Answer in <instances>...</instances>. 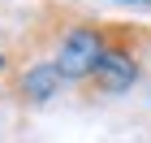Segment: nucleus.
I'll use <instances>...</instances> for the list:
<instances>
[{
    "instance_id": "1",
    "label": "nucleus",
    "mask_w": 151,
    "mask_h": 143,
    "mask_svg": "<svg viewBox=\"0 0 151 143\" xmlns=\"http://www.w3.org/2000/svg\"><path fill=\"white\" fill-rule=\"evenodd\" d=\"M47 44H52V61L60 65V74L69 83H86L95 70V61L108 52V22H95V17H78L65 4H52V30H47Z\"/></svg>"
},
{
    "instance_id": "2",
    "label": "nucleus",
    "mask_w": 151,
    "mask_h": 143,
    "mask_svg": "<svg viewBox=\"0 0 151 143\" xmlns=\"http://www.w3.org/2000/svg\"><path fill=\"white\" fill-rule=\"evenodd\" d=\"M142 78V61L134 44H108V52L95 61L91 78L82 83L86 100H112V95H125L129 87Z\"/></svg>"
},
{
    "instance_id": "3",
    "label": "nucleus",
    "mask_w": 151,
    "mask_h": 143,
    "mask_svg": "<svg viewBox=\"0 0 151 143\" xmlns=\"http://www.w3.org/2000/svg\"><path fill=\"white\" fill-rule=\"evenodd\" d=\"M4 87H9V95L17 104L39 108V104H47V100H56V95L69 87V78L60 74V65L52 57H35V61L13 65V70L4 74Z\"/></svg>"
},
{
    "instance_id": "4",
    "label": "nucleus",
    "mask_w": 151,
    "mask_h": 143,
    "mask_svg": "<svg viewBox=\"0 0 151 143\" xmlns=\"http://www.w3.org/2000/svg\"><path fill=\"white\" fill-rule=\"evenodd\" d=\"M9 70H13V57L4 52V48H0V74H9Z\"/></svg>"
},
{
    "instance_id": "5",
    "label": "nucleus",
    "mask_w": 151,
    "mask_h": 143,
    "mask_svg": "<svg viewBox=\"0 0 151 143\" xmlns=\"http://www.w3.org/2000/svg\"><path fill=\"white\" fill-rule=\"evenodd\" d=\"M116 4H142V9H151V0H116Z\"/></svg>"
},
{
    "instance_id": "6",
    "label": "nucleus",
    "mask_w": 151,
    "mask_h": 143,
    "mask_svg": "<svg viewBox=\"0 0 151 143\" xmlns=\"http://www.w3.org/2000/svg\"><path fill=\"white\" fill-rule=\"evenodd\" d=\"M0 39H4V35H0Z\"/></svg>"
}]
</instances>
